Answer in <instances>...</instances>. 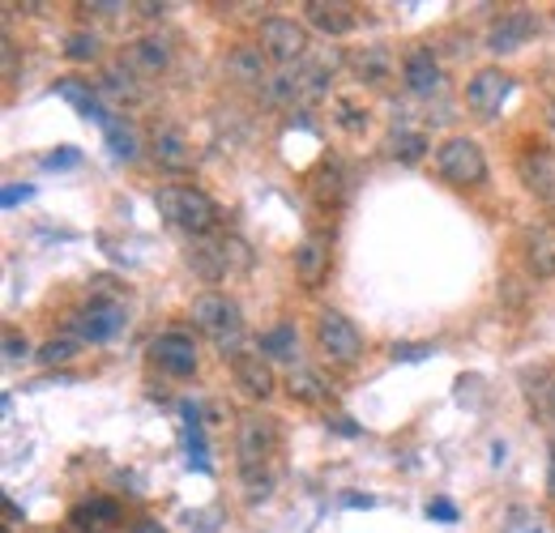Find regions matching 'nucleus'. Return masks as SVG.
<instances>
[{
	"label": "nucleus",
	"mask_w": 555,
	"mask_h": 533,
	"mask_svg": "<svg viewBox=\"0 0 555 533\" xmlns=\"http://www.w3.org/2000/svg\"><path fill=\"white\" fill-rule=\"evenodd\" d=\"M330 427H334V431H343V435H359V427H350V418H334Z\"/></svg>",
	"instance_id": "38"
},
{
	"label": "nucleus",
	"mask_w": 555,
	"mask_h": 533,
	"mask_svg": "<svg viewBox=\"0 0 555 533\" xmlns=\"http://www.w3.org/2000/svg\"><path fill=\"white\" fill-rule=\"evenodd\" d=\"M133 533H167V530H163L158 521H141V525H138V530H133Z\"/></svg>",
	"instance_id": "39"
},
{
	"label": "nucleus",
	"mask_w": 555,
	"mask_h": 533,
	"mask_svg": "<svg viewBox=\"0 0 555 533\" xmlns=\"http://www.w3.org/2000/svg\"><path fill=\"white\" fill-rule=\"evenodd\" d=\"M30 193H35V188H26V184H22V188H17V184H9V188H4V209H13V205H17V200H26L30 197Z\"/></svg>",
	"instance_id": "35"
},
{
	"label": "nucleus",
	"mask_w": 555,
	"mask_h": 533,
	"mask_svg": "<svg viewBox=\"0 0 555 533\" xmlns=\"http://www.w3.org/2000/svg\"><path fill=\"white\" fill-rule=\"evenodd\" d=\"M530 533H539V530H530Z\"/></svg>",
	"instance_id": "42"
},
{
	"label": "nucleus",
	"mask_w": 555,
	"mask_h": 533,
	"mask_svg": "<svg viewBox=\"0 0 555 533\" xmlns=\"http://www.w3.org/2000/svg\"><path fill=\"white\" fill-rule=\"evenodd\" d=\"M26 354H30V346H26V337L4 334V359H9V363H17V359H26Z\"/></svg>",
	"instance_id": "32"
},
{
	"label": "nucleus",
	"mask_w": 555,
	"mask_h": 533,
	"mask_svg": "<svg viewBox=\"0 0 555 533\" xmlns=\"http://www.w3.org/2000/svg\"><path fill=\"white\" fill-rule=\"evenodd\" d=\"M274 457H278V418L248 410L235 427V466L248 486V499H266L274 491Z\"/></svg>",
	"instance_id": "1"
},
{
	"label": "nucleus",
	"mask_w": 555,
	"mask_h": 533,
	"mask_svg": "<svg viewBox=\"0 0 555 533\" xmlns=\"http://www.w3.org/2000/svg\"><path fill=\"white\" fill-rule=\"evenodd\" d=\"M547 495L555 499V448H552V469H547Z\"/></svg>",
	"instance_id": "40"
},
{
	"label": "nucleus",
	"mask_w": 555,
	"mask_h": 533,
	"mask_svg": "<svg viewBox=\"0 0 555 533\" xmlns=\"http://www.w3.org/2000/svg\"><path fill=\"white\" fill-rule=\"evenodd\" d=\"M133 77H138V73H129L125 65H116V68H107L103 86H107L112 94H120V99H141V90L133 86Z\"/></svg>",
	"instance_id": "29"
},
{
	"label": "nucleus",
	"mask_w": 555,
	"mask_h": 533,
	"mask_svg": "<svg viewBox=\"0 0 555 533\" xmlns=\"http://www.w3.org/2000/svg\"><path fill=\"white\" fill-rule=\"evenodd\" d=\"M103 133H107V145H112V154H116V158H125V162H133V158H138V136H133V129H125L120 120H107V125H103Z\"/></svg>",
	"instance_id": "27"
},
{
	"label": "nucleus",
	"mask_w": 555,
	"mask_h": 533,
	"mask_svg": "<svg viewBox=\"0 0 555 533\" xmlns=\"http://www.w3.org/2000/svg\"><path fill=\"white\" fill-rule=\"evenodd\" d=\"M65 325H69V334L77 337V341L103 346V341H112V337L125 334L129 312H125L116 299H94V303H86L81 312H73Z\"/></svg>",
	"instance_id": "7"
},
{
	"label": "nucleus",
	"mask_w": 555,
	"mask_h": 533,
	"mask_svg": "<svg viewBox=\"0 0 555 533\" xmlns=\"http://www.w3.org/2000/svg\"><path fill=\"white\" fill-rule=\"evenodd\" d=\"M508 94H513V77H508L504 68H479V73L466 81V107H470L479 120H495Z\"/></svg>",
	"instance_id": "10"
},
{
	"label": "nucleus",
	"mask_w": 555,
	"mask_h": 533,
	"mask_svg": "<svg viewBox=\"0 0 555 533\" xmlns=\"http://www.w3.org/2000/svg\"><path fill=\"white\" fill-rule=\"evenodd\" d=\"M427 517H431V521H449V525H453V521H457V508H453L449 499H431V504H427Z\"/></svg>",
	"instance_id": "33"
},
{
	"label": "nucleus",
	"mask_w": 555,
	"mask_h": 533,
	"mask_svg": "<svg viewBox=\"0 0 555 533\" xmlns=\"http://www.w3.org/2000/svg\"><path fill=\"white\" fill-rule=\"evenodd\" d=\"M189 269L209 282V286H218V282H227V277H235V273H248L253 265V252H248V244L244 239H235V235H206V239H193V248H189Z\"/></svg>",
	"instance_id": "4"
},
{
	"label": "nucleus",
	"mask_w": 555,
	"mask_h": 533,
	"mask_svg": "<svg viewBox=\"0 0 555 533\" xmlns=\"http://www.w3.org/2000/svg\"><path fill=\"white\" fill-rule=\"evenodd\" d=\"M65 56H69L73 65H90V61H99V35H90V30H73L69 39H65Z\"/></svg>",
	"instance_id": "26"
},
{
	"label": "nucleus",
	"mask_w": 555,
	"mask_h": 533,
	"mask_svg": "<svg viewBox=\"0 0 555 533\" xmlns=\"http://www.w3.org/2000/svg\"><path fill=\"white\" fill-rule=\"evenodd\" d=\"M120 65L129 68V73H141V77H158L163 68L171 65V48L163 39H133L125 48V61Z\"/></svg>",
	"instance_id": "20"
},
{
	"label": "nucleus",
	"mask_w": 555,
	"mask_h": 533,
	"mask_svg": "<svg viewBox=\"0 0 555 533\" xmlns=\"http://www.w3.org/2000/svg\"><path fill=\"white\" fill-rule=\"evenodd\" d=\"M227 73H231V81H240V86H270V56L261 52V43L253 48V43H244V48H235L231 56H227Z\"/></svg>",
	"instance_id": "19"
},
{
	"label": "nucleus",
	"mask_w": 555,
	"mask_h": 533,
	"mask_svg": "<svg viewBox=\"0 0 555 533\" xmlns=\"http://www.w3.org/2000/svg\"><path fill=\"white\" fill-rule=\"evenodd\" d=\"M304 22L312 26V30H321V35H350L354 30V4L347 0H308L304 4Z\"/></svg>",
	"instance_id": "15"
},
{
	"label": "nucleus",
	"mask_w": 555,
	"mask_h": 533,
	"mask_svg": "<svg viewBox=\"0 0 555 533\" xmlns=\"http://www.w3.org/2000/svg\"><path fill=\"white\" fill-rule=\"evenodd\" d=\"M423 354H431V346H393V359H402V363H415Z\"/></svg>",
	"instance_id": "34"
},
{
	"label": "nucleus",
	"mask_w": 555,
	"mask_h": 533,
	"mask_svg": "<svg viewBox=\"0 0 555 533\" xmlns=\"http://www.w3.org/2000/svg\"><path fill=\"white\" fill-rule=\"evenodd\" d=\"M427 150H431V145H427V136L418 133V129H398V133L389 136V154H393L398 162H418Z\"/></svg>",
	"instance_id": "25"
},
{
	"label": "nucleus",
	"mask_w": 555,
	"mask_h": 533,
	"mask_svg": "<svg viewBox=\"0 0 555 533\" xmlns=\"http://www.w3.org/2000/svg\"><path fill=\"white\" fill-rule=\"evenodd\" d=\"M231 376H235V389L253 401H270L278 393L274 367H270L266 354H248V350L235 354V359H231Z\"/></svg>",
	"instance_id": "13"
},
{
	"label": "nucleus",
	"mask_w": 555,
	"mask_h": 533,
	"mask_svg": "<svg viewBox=\"0 0 555 533\" xmlns=\"http://www.w3.org/2000/svg\"><path fill=\"white\" fill-rule=\"evenodd\" d=\"M286 393L295 401H304V405H317V401L330 398V385L317 376V372H308V367H295L291 376H286Z\"/></svg>",
	"instance_id": "23"
},
{
	"label": "nucleus",
	"mask_w": 555,
	"mask_h": 533,
	"mask_svg": "<svg viewBox=\"0 0 555 533\" xmlns=\"http://www.w3.org/2000/svg\"><path fill=\"white\" fill-rule=\"evenodd\" d=\"M73 354H77V337H52V341L39 350V363H43V367H61V363H69Z\"/></svg>",
	"instance_id": "28"
},
{
	"label": "nucleus",
	"mask_w": 555,
	"mask_h": 533,
	"mask_svg": "<svg viewBox=\"0 0 555 533\" xmlns=\"http://www.w3.org/2000/svg\"><path fill=\"white\" fill-rule=\"evenodd\" d=\"M547 129H552V133H555V99H552V103H547Z\"/></svg>",
	"instance_id": "41"
},
{
	"label": "nucleus",
	"mask_w": 555,
	"mask_h": 533,
	"mask_svg": "<svg viewBox=\"0 0 555 533\" xmlns=\"http://www.w3.org/2000/svg\"><path fill=\"white\" fill-rule=\"evenodd\" d=\"M295 273L304 282V290H321V282L330 277V239L325 235H308L295 248Z\"/></svg>",
	"instance_id": "16"
},
{
	"label": "nucleus",
	"mask_w": 555,
	"mask_h": 533,
	"mask_svg": "<svg viewBox=\"0 0 555 533\" xmlns=\"http://www.w3.org/2000/svg\"><path fill=\"white\" fill-rule=\"evenodd\" d=\"M77 162H81V154H77L73 145H65V150H56V154H48V158H43V167H48V171H65V167H77Z\"/></svg>",
	"instance_id": "31"
},
{
	"label": "nucleus",
	"mask_w": 555,
	"mask_h": 533,
	"mask_svg": "<svg viewBox=\"0 0 555 533\" xmlns=\"http://www.w3.org/2000/svg\"><path fill=\"white\" fill-rule=\"evenodd\" d=\"M154 205H158V213L176 231H184L193 239H206V235H214V226H218V205H214V197H206L193 184H163L154 193Z\"/></svg>",
	"instance_id": "3"
},
{
	"label": "nucleus",
	"mask_w": 555,
	"mask_h": 533,
	"mask_svg": "<svg viewBox=\"0 0 555 533\" xmlns=\"http://www.w3.org/2000/svg\"><path fill=\"white\" fill-rule=\"evenodd\" d=\"M521 257L534 277H555V222L530 226L521 239Z\"/></svg>",
	"instance_id": "18"
},
{
	"label": "nucleus",
	"mask_w": 555,
	"mask_h": 533,
	"mask_svg": "<svg viewBox=\"0 0 555 533\" xmlns=\"http://www.w3.org/2000/svg\"><path fill=\"white\" fill-rule=\"evenodd\" d=\"M436 171H440L449 184H457V188L483 184L487 158H483V150H479V141H475V136H449V141H440V145H436Z\"/></svg>",
	"instance_id": "5"
},
{
	"label": "nucleus",
	"mask_w": 555,
	"mask_h": 533,
	"mask_svg": "<svg viewBox=\"0 0 555 533\" xmlns=\"http://www.w3.org/2000/svg\"><path fill=\"white\" fill-rule=\"evenodd\" d=\"M402 81H406V90H411V94L431 99V94L444 86V73H440L436 52H431V48H415V52H406V56H402Z\"/></svg>",
	"instance_id": "14"
},
{
	"label": "nucleus",
	"mask_w": 555,
	"mask_h": 533,
	"mask_svg": "<svg viewBox=\"0 0 555 533\" xmlns=\"http://www.w3.org/2000/svg\"><path fill=\"white\" fill-rule=\"evenodd\" d=\"M86 13H103V17H116V13H129V4H86Z\"/></svg>",
	"instance_id": "36"
},
{
	"label": "nucleus",
	"mask_w": 555,
	"mask_h": 533,
	"mask_svg": "<svg viewBox=\"0 0 555 533\" xmlns=\"http://www.w3.org/2000/svg\"><path fill=\"white\" fill-rule=\"evenodd\" d=\"M189 321L214 341V350L222 359L244 354V312H240V303L231 295H222V290L197 295L193 308H189Z\"/></svg>",
	"instance_id": "2"
},
{
	"label": "nucleus",
	"mask_w": 555,
	"mask_h": 533,
	"mask_svg": "<svg viewBox=\"0 0 555 533\" xmlns=\"http://www.w3.org/2000/svg\"><path fill=\"white\" fill-rule=\"evenodd\" d=\"M120 521V508L112 499H90V504H77L69 512V525L77 530H90V525H116Z\"/></svg>",
	"instance_id": "24"
},
{
	"label": "nucleus",
	"mask_w": 555,
	"mask_h": 533,
	"mask_svg": "<svg viewBox=\"0 0 555 533\" xmlns=\"http://www.w3.org/2000/svg\"><path fill=\"white\" fill-rule=\"evenodd\" d=\"M261 52L282 68L308 61V56H312L308 26L295 22V17H266V22H261Z\"/></svg>",
	"instance_id": "6"
},
{
	"label": "nucleus",
	"mask_w": 555,
	"mask_h": 533,
	"mask_svg": "<svg viewBox=\"0 0 555 533\" xmlns=\"http://www.w3.org/2000/svg\"><path fill=\"white\" fill-rule=\"evenodd\" d=\"M150 359H154L158 372L184 380V376L197 372V341L189 334H158L150 341Z\"/></svg>",
	"instance_id": "12"
},
{
	"label": "nucleus",
	"mask_w": 555,
	"mask_h": 533,
	"mask_svg": "<svg viewBox=\"0 0 555 533\" xmlns=\"http://www.w3.org/2000/svg\"><path fill=\"white\" fill-rule=\"evenodd\" d=\"M338 112H343V116H338V125H343V129H350V133H359V129L367 125V112H359V107H354V103H347V99L338 103Z\"/></svg>",
	"instance_id": "30"
},
{
	"label": "nucleus",
	"mask_w": 555,
	"mask_h": 533,
	"mask_svg": "<svg viewBox=\"0 0 555 533\" xmlns=\"http://www.w3.org/2000/svg\"><path fill=\"white\" fill-rule=\"evenodd\" d=\"M317 341H321V350L334 359V363H359L363 359V334L354 329V321H347L343 312H321L317 316Z\"/></svg>",
	"instance_id": "9"
},
{
	"label": "nucleus",
	"mask_w": 555,
	"mask_h": 533,
	"mask_svg": "<svg viewBox=\"0 0 555 533\" xmlns=\"http://www.w3.org/2000/svg\"><path fill=\"white\" fill-rule=\"evenodd\" d=\"M150 150H154V162L163 171H171V176L193 171V145H189V136L180 133V129H154Z\"/></svg>",
	"instance_id": "17"
},
{
	"label": "nucleus",
	"mask_w": 555,
	"mask_h": 533,
	"mask_svg": "<svg viewBox=\"0 0 555 533\" xmlns=\"http://www.w3.org/2000/svg\"><path fill=\"white\" fill-rule=\"evenodd\" d=\"M517 180H521V188L539 200V205L555 209V150L552 145H543V141L521 145V154H517Z\"/></svg>",
	"instance_id": "8"
},
{
	"label": "nucleus",
	"mask_w": 555,
	"mask_h": 533,
	"mask_svg": "<svg viewBox=\"0 0 555 533\" xmlns=\"http://www.w3.org/2000/svg\"><path fill=\"white\" fill-rule=\"evenodd\" d=\"M133 9H138L141 17H163V9H167V4H150V0H141V4H133Z\"/></svg>",
	"instance_id": "37"
},
{
	"label": "nucleus",
	"mask_w": 555,
	"mask_h": 533,
	"mask_svg": "<svg viewBox=\"0 0 555 533\" xmlns=\"http://www.w3.org/2000/svg\"><path fill=\"white\" fill-rule=\"evenodd\" d=\"M257 354H266L270 363H295V354H299V334H295V325H274V329H266L261 334V346H257Z\"/></svg>",
	"instance_id": "22"
},
{
	"label": "nucleus",
	"mask_w": 555,
	"mask_h": 533,
	"mask_svg": "<svg viewBox=\"0 0 555 533\" xmlns=\"http://www.w3.org/2000/svg\"><path fill=\"white\" fill-rule=\"evenodd\" d=\"M350 68L359 73V81H367V86H385L389 73H393V56H389V48L372 43V48H359V52L350 56Z\"/></svg>",
	"instance_id": "21"
},
{
	"label": "nucleus",
	"mask_w": 555,
	"mask_h": 533,
	"mask_svg": "<svg viewBox=\"0 0 555 533\" xmlns=\"http://www.w3.org/2000/svg\"><path fill=\"white\" fill-rule=\"evenodd\" d=\"M534 30H539V22H534L530 9H508V13H500V17L491 22V30H487V52L513 56V52H521V48L534 39Z\"/></svg>",
	"instance_id": "11"
}]
</instances>
